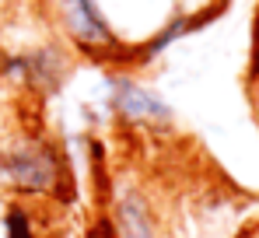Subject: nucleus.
<instances>
[{"instance_id":"9","label":"nucleus","mask_w":259,"mask_h":238,"mask_svg":"<svg viewBox=\"0 0 259 238\" xmlns=\"http://www.w3.org/2000/svg\"><path fill=\"white\" fill-rule=\"evenodd\" d=\"M252 53H256V60H252V70L259 67V11H256V28H252Z\"/></svg>"},{"instance_id":"6","label":"nucleus","mask_w":259,"mask_h":238,"mask_svg":"<svg viewBox=\"0 0 259 238\" xmlns=\"http://www.w3.org/2000/svg\"><path fill=\"white\" fill-rule=\"evenodd\" d=\"M4 238H49L42 221V203H25V200H7L0 214Z\"/></svg>"},{"instance_id":"7","label":"nucleus","mask_w":259,"mask_h":238,"mask_svg":"<svg viewBox=\"0 0 259 238\" xmlns=\"http://www.w3.org/2000/svg\"><path fill=\"white\" fill-rule=\"evenodd\" d=\"M84 238H112V228H109V217H105V210H98V214L88 221Z\"/></svg>"},{"instance_id":"1","label":"nucleus","mask_w":259,"mask_h":238,"mask_svg":"<svg viewBox=\"0 0 259 238\" xmlns=\"http://www.w3.org/2000/svg\"><path fill=\"white\" fill-rule=\"evenodd\" d=\"M0 193L42 207H70L77 200V179L63 144L35 126L7 133L0 140Z\"/></svg>"},{"instance_id":"4","label":"nucleus","mask_w":259,"mask_h":238,"mask_svg":"<svg viewBox=\"0 0 259 238\" xmlns=\"http://www.w3.org/2000/svg\"><path fill=\"white\" fill-rule=\"evenodd\" d=\"M67 74H70V53L60 42L0 56V77L7 81L11 88L25 91L28 98H49V95H56L63 88Z\"/></svg>"},{"instance_id":"2","label":"nucleus","mask_w":259,"mask_h":238,"mask_svg":"<svg viewBox=\"0 0 259 238\" xmlns=\"http://www.w3.org/2000/svg\"><path fill=\"white\" fill-rule=\"evenodd\" d=\"M42 11L56 35L67 42L74 53L91 56L98 63L112 67H130V49L126 42L116 35L109 18L102 14L98 0H42Z\"/></svg>"},{"instance_id":"5","label":"nucleus","mask_w":259,"mask_h":238,"mask_svg":"<svg viewBox=\"0 0 259 238\" xmlns=\"http://www.w3.org/2000/svg\"><path fill=\"white\" fill-rule=\"evenodd\" d=\"M102 210L109 217L112 238H161L158 210L151 193L133 179H112L109 193L102 200Z\"/></svg>"},{"instance_id":"3","label":"nucleus","mask_w":259,"mask_h":238,"mask_svg":"<svg viewBox=\"0 0 259 238\" xmlns=\"http://www.w3.org/2000/svg\"><path fill=\"white\" fill-rule=\"evenodd\" d=\"M105 105L112 119L130 133L165 137L175 130V109L144 81H137L130 70H112L105 77Z\"/></svg>"},{"instance_id":"8","label":"nucleus","mask_w":259,"mask_h":238,"mask_svg":"<svg viewBox=\"0 0 259 238\" xmlns=\"http://www.w3.org/2000/svg\"><path fill=\"white\" fill-rule=\"evenodd\" d=\"M235 238H259V214H256V217H249V221L238 228V235H235Z\"/></svg>"}]
</instances>
